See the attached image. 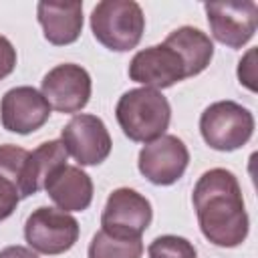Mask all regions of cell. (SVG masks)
<instances>
[{"instance_id":"17","label":"cell","mask_w":258,"mask_h":258,"mask_svg":"<svg viewBox=\"0 0 258 258\" xmlns=\"http://www.w3.org/2000/svg\"><path fill=\"white\" fill-rule=\"evenodd\" d=\"M143 242L141 238H119L105 230H99L87 250L89 258H141Z\"/></svg>"},{"instance_id":"5","label":"cell","mask_w":258,"mask_h":258,"mask_svg":"<svg viewBox=\"0 0 258 258\" xmlns=\"http://www.w3.org/2000/svg\"><path fill=\"white\" fill-rule=\"evenodd\" d=\"M79 222L58 208H36L26 224H24V238L34 252L56 256L75 246L79 240Z\"/></svg>"},{"instance_id":"8","label":"cell","mask_w":258,"mask_h":258,"mask_svg":"<svg viewBox=\"0 0 258 258\" xmlns=\"http://www.w3.org/2000/svg\"><path fill=\"white\" fill-rule=\"evenodd\" d=\"M189 151L185 143L175 135H161L143 145L139 151L137 167L143 177L155 185L175 183L187 169Z\"/></svg>"},{"instance_id":"10","label":"cell","mask_w":258,"mask_h":258,"mask_svg":"<svg viewBox=\"0 0 258 258\" xmlns=\"http://www.w3.org/2000/svg\"><path fill=\"white\" fill-rule=\"evenodd\" d=\"M40 89L50 109L60 113H79L91 99L93 83L87 69L75 62H64L44 75Z\"/></svg>"},{"instance_id":"22","label":"cell","mask_w":258,"mask_h":258,"mask_svg":"<svg viewBox=\"0 0 258 258\" xmlns=\"http://www.w3.org/2000/svg\"><path fill=\"white\" fill-rule=\"evenodd\" d=\"M16 67V48L12 42L0 34V81L6 79Z\"/></svg>"},{"instance_id":"11","label":"cell","mask_w":258,"mask_h":258,"mask_svg":"<svg viewBox=\"0 0 258 258\" xmlns=\"http://www.w3.org/2000/svg\"><path fill=\"white\" fill-rule=\"evenodd\" d=\"M129 79L159 91L187 79V75L181 56L163 42L135 52L129 62Z\"/></svg>"},{"instance_id":"9","label":"cell","mask_w":258,"mask_h":258,"mask_svg":"<svg viewBox=\"0 0 258 258\" xmlns=\"http://www.w3.org/2000/svg\"><path fill=\"white\" fill-rule=\"evenodd\" d=\"M214 38L230 48H242L256 32L258 6L252 0L204 4Z\"/></svg>"},{"instance_id":"7","label":"cell","mask_w":258,"mask_h":258,"mask_svg":"<svg viewBox=\"0 0 258 258\" xmlns=\"http://www.w3.org/2000/svg\"><path fill=\"white\" fill-rule=\"evenodd\" d=\"M60 141L79 165H99L103 163L113 147L109 129L103 119L91 113L75 115L60 131Z\"/></svg>"},{"instance_id":"15","label":"cell","mask_w":258,"mask_h":258,"mask_svg":"<svg viewBox=\"0 0 258 258\" xmlns=\"http://www.w3.org/2000/svg\"><path fill=\"white\" fill-rule=\"evenodd\" d=\"M165 44L171 46L185 64V75L196 77L210 64L214 56V42L206 32L194 26H179L167 38Z\"/></svg>"},{"instance_id":"19","label":"cell","mask_w":258,"mask_h":258,"mask_svg":"<svg viewBox=\"0 0 258 258\" xmlns=\"http://www.w3.org/2000/svg\"><path fill=\"white\" fill-rule=\"evenodd\" d=\"M149 258H198L196 246L181 236H173V234H165V236H157L149 248H147Z\"/></svg>"},{"instance_id":"1","label":"cell","mask_w":258,"mask_h":258,"mask_svg":"<svg viewBox=\"0 0 258 258\" xmlns=\"http://www.w3.org/2000/svg\"><path fill=\"white\" fill-rule=\"evenodd\" d=\"M191 200L206 240L220 248H236L246 240L250 220L244 208L242 187L232 171L214 167L202 173Z\"/></svg>"},{"instance_id":"23","label":"cell","mask_w":258,"mask_h":258,"mask_svg":"<svg viewBox=\"0 0 258 258\" xmlns=\"http://www.w3.org/2000/svg\"><path fill=\"white\" fill-rule=\"evenodd\" d=\"M0 258H38V254L24 246H8L0 250Z\"/></svg>"},{"instance_id":"12","label":"cell","mask_w":258,"mask_h":258,"mask_svg":"<svg viewBox=\"0 0 258 258\" xmlns=\"http://www.w3.org/2000/svg\"><path fill=\"white\" fill-rule=\"evenodd\" d=\"M50 117V105L34 87H14L0 101V119L6 131L28 135L40 129Z\"/></svg>"},{"instance_id":"18","label":"cell","mask_w":258,"mask_h":258,"mask_svg":"<svg viewBox=\"0 0 258 258\" xmlns=\"http://www.w3.org/2000/svg\"><path fill=\"white\" fill-rule=\"evenodd\" d=\"M28 155L30 151L16 145H0V175L12 181L18 189L20 200L28 198Z\"/></svg>"},{"instance_id":"3","label":"cell","mask_w":258,"mask_h":258,"mask_svg":"<svg viewBox=\"0 0 258 258\" xmlns=\"http://www.w3.org/2000/svg\"><path fill=\"white\" fill-rule=\"evenodd\" d=\"M91 30L105 48L125 52L139 44L145 16L133 0H103L91 12Z\"/></svg>"},{"instance_id":"21","label":"cell","mask_w":258,"mask_h":258,"mask_svg":"<svg viewBox=\"0 0 258 258\" xmlns=\"http://www.w3.org/2000/svg\"><path fill=\"white\" fill-rule=\"evenodd\" d=\"M254 58H256V48H250L238 64V79L250 91H256V83H254L256 81V62H254Z\"/></svg>"},{"instance_id":"20","label":"cell","mask_w":258,"mask_h":258,"mask_svg":"<svg viewBox=\"0 0 258 258\" xmlns=\"http://www.w3.org/2000/svg\"><path fill=\"white\" fill-rule=\"evenodd\" d=\"M18 202H20V196L16 185L0 175V222L14 214Z\"/></svg>"},{"instance_id":"6","label":"cell","mask_w":258,"mask_h":258,"mask_svg":"<svg viewBox=\"0 0 258 258\" xmlns=\"http://www.w3.org/2000/svg\"><path fill=\"white\" fill-rule=\"evenodd\" d=\"M151 218L153 210L143 194L131 187H119L107 198L101 214V230L119 238H141Z\"/></svg>"},{"instance_id":"2","label":"cell","mask_w":258,"mask_h":258,"mask_svg":"<svg viewBox=\"0 0 258 258\" xmlns=\"http://www.w3.org/2000/svg\"><path fill=\"white\" fill-rule=\"evenodd\" d=\"M115 117L131 141L149 143L165 135V129L171 121V107L161 91L141 87L131 89L119 97Z\"/></svg>"},{"instance_id":"16","label":"cell","mask_w":258,"mask_h":258,"mask_svg":"<svg viewBox=\"0 0 258 258\" xmlns=\"http://www.w3.org/2000/svg\"><path fill=\"white\" fill-rule=\"evenodd\" d=\"M67 149L60 139L44 141L28 155V191L30 196L44 189L48 175L67 163Z\"/></svg>"},{"instance_id":"14","label":"cell","mask_w":258,"mask_h":258,"mask_svg":"<svg viewBox=\"0 0 258 258\" xmlns=\"http://www.w3.org/2000/svg\"><path fill=\"white\" fill-rule=\"evenodd\" d=\"M36 18L50 44H73L83 30V2H38Z\"/></svg>"},{"instance_id":"13","label":"cell","mask_w":258,"mask_h":258,"mask_svg":"<svg viewBox=\"0 0 258 258\" xmlns=\"http://www.w3.org/2000/svg\"><path fill=\"white\" fill-rule=\"evenodd\" d=\"M44 191L62 212H83L93 202V181L89 173L69 163L48 175Z\"/></svg>"},{"instance_id":"4","label":"cell","mask_w":258,"mask_h":258,"mask_svg":"<svg viewBox=\"0 0 258 258\" xmlns=\"http://www.w3.org/2000/svg\"><path fill=\"white\" fill-rule=\"evenodd\" d=\"M204 141L216 151H234L246 145L254 133V115L236 101H218L200 117Z\"/></svg>"}]
</instances>
